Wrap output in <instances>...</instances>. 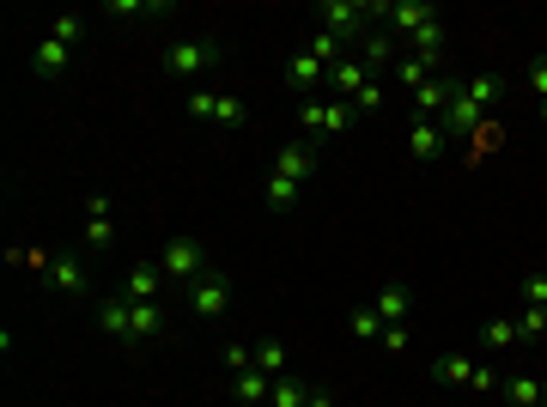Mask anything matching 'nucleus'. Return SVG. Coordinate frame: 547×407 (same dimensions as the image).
<instances>
[{"mask_svg":"<svg viewBox=\"0 0 547 407\" xmlns=\"http://www.w3.org/2000/svg\"><path fill=\"white\" fill-rule=\"evenodd\" d=\"M280 79H286V92H298V98H310V92H317L323 86V79H329V67L317 61V55H310V49H298L286 67H280Z\"/></svg>","mask_w":547,"mask_h":407,"instance_id":"obj_8","label":"nucleus"},{"mask_svg":"<svg viewBox=\"0 0 547 407\" xmlns=\"http://www.w3.org/2000/svg\"><path fill=\"white\" fill-rule=\"evenodd\" d=\"M365 86H371V67H365L359 55H347V61H335V67H329V92H335V98H347V104H353Z\"/></svg>","mask_w":547,"mask_h":407,"instance_id":"obj_13","label":"nucleus"},{"mask_svg":"<svg viewBox=\"0 0 547 407\" xmlns=\"http://www.w3.org/2000/svg\"><path fill=\"white\" fill-rule=\"evenodd\" d=\"M43 286H49V292H61V298H86V292H92V274H86V262L55 256V262H49V274H43Z\"/></svg>","mask_w":547,"mask_h":407,"instance_id":"obj_10","label":"nucleus"},{"mask_svg":"<svg viewBox=\"0 0 547 407\" xmlns=\"http://www.w3.org/2000/svg\"><path fill=\"white\" fill-rule=\"evenodd\" d=\"M86 243H92V250H110V243H116V219H86Z\"/></svg>","mask_w":547,"mask_h":407,"instance_id":"obj_34","label":"nucleus"},{"mask_svg":"<svg viewBox=\"0 0 547 407\" xmlns=\"http://www.w3.org/2000/svg\"><path fill=\"white\" fill-rule=\"evenodd\" d=\"M359 61H365V67H389V61H396V43H389L383 31H371V37L359 43Z\"/></svg>","mask_w":547,"mask_h":407,"instance_id":"obj_28","label":"nucleus"},{"mask_svg":"<svg viewBox=\"0 0 547 407\" xmlns=\"http://www.w3.org/2000/svg\"><path fill=\"white\" fill-rule=\"evenodd\" d=\"M286 365H292V353H286V341H256V371L262 377H286Z\"/></svg>","mask_w":547,"mask_h":407,"instance_id":"obj_21","label":"nucleus"},{"mask_svg":"<svg viewBox=\"0 0 547 407\" xmlns=\"http://www.w3.org/2000/svg\"><path fill=\"white\" fill-rule=\"evenodd\" d=\"M383 19H389V31H396V37H414V31H426L438 19V7H432V0H389Z\"/></svg>","mask_w":547,"mask_h":407,"instance_id":"obj_7","label":"nucleus"},{"mask_svg":"<svg viewBox=\"0 0 547 407\" xmlns=\"http://www.w3.org/2000/svg\"><path fill=\"white\" fill-rule=\"evenodd\" d=\"M499 401L505 407H541V383L535 377H505L499 383Z\"/></svg>","mask_w":547,"mask_h":407,"instance_id":"obj_22","label":"nucleus"},{"mask_svg":"<svg viewBox=\"0 0 547 407\" xmlns=\"http://www.w3.org/2000/svg\"><path fill=\"white\" fill-rule=\"evenodd\" d=\"M541 407H547V389H541Z\"/></svg>","mask_w":547,"mask_h":407,"instance_id":"obj_46","label":"nucleus"},{"mask_svg":"<svg viewBox=\"0 0 547 407\" xmlns=\"http://www.w3.org/2000/svg\"><path fill=\"white\" fill-rule=\"evenodd\" d=\"M159 268H165V280H177V286H195L213 262H207V243L201 237H189V231H177L171 243H165V256H159Z\"/></svg>","mask_w":547,"mask_h":407,"instance_id":"obj_4","label":"nucleus"},{"mask_svg":"<svg viewBox=\"0 0 547 407\" xmlns=\"http://www.w3.org/2000/svg\"><path fill=\"white\" fill-rule=\"evenodd\" d=\"M468 389H475V395H499V371L475 359V377H468Z\"/></svg>","mask_w":547,"mask_h":407,"instance_id":"obj_37","label":"nucleus"},{"mask_svg":"<svg viewBox=\"0 0 547 407\" xmlns=\"http://www.w3.org/2000/svg\"><path fill=\"white\" fill-rule=\"evenodd\" d=\"M383 329H389V322L365 304V310H353V341H383Z\"/></svg>","mask_w":547,"mask_h":407,"instance_id":"obj_30","label":"nucleus"},{"mask_svg":"<svg viewBox=\"0 0 547 407\" xmlns=\"http://www.w3.org/2000/svg\"><path fill=\"white\" fill-rule=\"evenodd\" d=\"M353 104L347 98H304V110H298V122H304V140L317 146V140H335V134H347L353 128Z\"/></svg>","mask_w":547,"mask_h":407,"instance_id":"obj_2","label":"nucleus"},{"mask_svg":"<svg viewBox=\"0 0 547 407\" xmlns=\"http://www.w3.org/2000/svg\"><path fill=\"white\" fill-rule=\"evenodd\" d=\"M213 61H219V43H213V37H183V43L165 49V73H171V79H195V73H207Z\"/></svg>","mask_w":547,"mask_h":407,"instance_id":"obj_5","label":"nucleus"},{"mask_svg":"<svg viewBox=\"0 0 547 407\" xmlns=\"http://www.w3.org/2000/svg\"><path fill=\"white\" fill-rule=\"evenodd\" d=\"M450 98H456V79H450V73H432V79H426V86H420V92H414V110H420V116H432V122H438V116H444V110H450Z\"/></svg>","mask_w":547,"mask_h":407,"instance_id":"obj_16","label":"nucleus"},{"mask_svg":"<svg viewBox=\"0 0 547 407\" xmlns=\"http://www.w3.org/2000/svg\"><path fill=\"white\" fill-rule=\"evenodd\" d=\"M438 122H444V134H450V140H468V134H481V128H487V110L456 86V98H450V110H444Z\"/></svg>","mask_w":547,"mask_h":407,"instance_id":"obj_6","label":"nucleus"},{"mask_svg":"<svg viewBox=\"0 0 547 407\" xmlns=\"http://www.w3.org/2000/svg\"><path fill=\"white\" fill-rule=\"evenodd\" d=\"M304 395H310V383L304 377H274V395H268V407H304Z\"/></svg>","mask_w":547,"mask_h":407,"instance_id":"obj_26","label":"nucleus"},{"mask_svg":"<svg viewBox=\"0 0 547 407\" xmlns=\"http://www.w3.org/2000/svg\"><path fill=\"white\" fill-rule=\"evenodd\" d=\"M432 377L438 383H468V377H475V359H468V353H444V359H432Z\"/></svg>","mask_w":547,"mask_h":407,"instance_id":"obj_25","label":"nucleus"},{"mask_svg":"<svg viewBox=\"0 0 547 407\" xmlns=\"http://www.w3.org/2000/svg\"><path fill=\"white\" fill-rule=\"evenodd\" d=\"M98 335L134 347V304H128V298H104V304H98Z\"/></svg>","mask_w":547,"mask_h":407,"instance_id":"obj_14","label":"nucleus"},{"mask_svg":"<svg viewBox=\"0 0 547 407\" xmlns=\"http://www.w3.org/2000/svg\"><path fill=\"white\" fill-rule=\"evenodd\" d=\"M219 365L238 377V371H250L256 365V347H244V341H225V353H219Z\"/></svg>","mask_w":547,"mask_h":407,"instance_id":"obj_31","label":"nucleus"},{"mask_svg":"<svg viewBox=\"0 0 547 407\" xmlns=\"http://www.w3.org/2000/svg\"><path fill=\"white\" fill-rule=\"evenodd\" d=\"M432 73H438V67H426V61H414V55H402L396 67H389V79H396V86H402V92H420V86H426V79H432Z\"/></svg>","mask_w":547,"mask_h":407,"instance_id":"obj_23","label":"nucleus"},{"mask_svg":"<svg viewBox=\"0 0 547 407\" xmlns=\"http://www.w3.org/2000/svg\"><path fill=\"white\" fill-rule=\"evenodd\" d=\"M213 110H219V92H189V116L213 122Z\"/></svg>","mask_w":547,"mask_h":407,"instance_id":"obj_42","label":"nucleus"},{"mask_svg":"<svg viewBox=\"0 0 547 407\" xmlns=\"http://www.w3.org/2000/svg\"><path fill=\"white\" fill-rule=\"evenodd\" d=\"M104 13H110V19H134V13H165V7H152V0H110Z\"/></svg>","mask_w":547,"mask_h":407,"instance_id":"obj_36","label":"nucleus"},{"mask_svg":"<svg viewBox=\"0 0 547 407\" xmlns=\"http://www.w3.org/2000/svg\"><path fill=\"white\" fill-rule=\"evenodd\" d=\"M408 152L420 158V165H432V158H444V152H450V134H444V122L420 116V122L408 128Z\"/></svg>","mask_w":547,"mask_h":407,"instance_id":"obj_12","label":"nucleus"},{"mask_svg":"<svg viewBox=\"0 0 547 407\" xmlns=\"http://www.w3.org/2000/svg\"><path fill=\"white\" fill-rule=\"evenodd\" d=\"M523 304H529V310H547V274H529V280H523Z\"/></svg>","mask_w":547,"mask_h":407,"instance_id":"obj_38","label":"nucleus"},{"mask_svg":"<svg viewBox=\"0 0 547 407\" xmlns=\"http://www.w3.org/2000/svg\"><path fill=\"white\" fill-rule=\"evenodd\" d=\"M159 286H165V268L159 262H128V274H122V298L128 304H152V298H159Z\"/></svg>","mask_w":547,"mask_h":407,"instance_id":"obj_11","label":"nucleus"},{"mask_svg":"<svg viewBox=\"0 0 547 407\" xmlns=\"http://www.w3.org/2000/svg\"><path fill=\"white\" fill-rule=\"evenodd\" d=\"M304 49H310V55H317L323 67H335V61H347V55H353V49H347L341 37H329V31H310V37H304Z\"/></svg>","mask_w":547,"mask_h":407,"instance_id":"obj_24","label":"nucleus"},{"mask_svg":"<svg viewBox=\"0 0 547 407\" xmlns=\"http://www.w3.org/2000/svg\"><path fill=\"white\" fill-rule=\"evenodd\" d=\"M523 86H529V92H535V98L547 104V55H541V61H529V73H523Z\"/></svg>","mask_w":547,"mask_h":407,"instance_id":"obj_40","label":"nucleus"},{"mask_svg":"<svg viewBox=\"0 0 547 407\" xmlns=\"http://www.w3.org/2000/svg\"><path fill=\"white\" fill-rule=\"evenodd\" d=\"M67 61H73V49H67V43H55V37H43V43H37V55H31V73H37V79H61V73H67Z\"/></svg>","mask_w":547,"mask_h":407,"instance_id":"obj_18","label":"nucleus"},{"mask_svg":"<svg viewBox=\"0 0 547 407\" xmlns=\"http://www.w3.org/2000/svg\"><path fill=\"white\" fill-rule=\"evenodd\" d=\"M244 116H250V110H244V98H238V92H219V110H213V122H219V128H244Z\"/></svg>","mask_w":547,"mask_h":407,"instance_id":"obj_29","label":"nucleus"},{"mask_svg":"<svg viewBox=\"0 0 547 407\" xmlns=\"http://www.w3.org/2000/svg\"><path fill=\"white\" fill-rule=\"evenodd\" d=\"M80 31H86V13H61V19L49 25V37H55V43H67V49L80 43Z\"/></svg>","mask_w":547,"mask_h":407,"instance_id":"obj_32","label":"nucleus"},{"mask_svg":"<svg viewBox=\"0 0 547 407\" xmlns=\"http://www.w3.org/2000/svg\"><path fill=\"white\" fill-rule=\"evenodd\" d=\"M541 122H547V104H541Z\"/></svg>","mask_w":547,"mask_h":407,"instance_id":"obj_45","label":"nucleus"},{"mask_svg":"<svg viewBox=\"0 0 547 407\" xmlns=\"http://www.w3.org/2000/svg\"><path fill=\"white\" fill-rule=\"evenodd\" d=\"M481 341H487V353H511L523 335H517V322H511V316H499V322H487V335H481Z\"/></svg>","mask_w":547,"mask_h":407,"instance_id":"obj_27","label":"nucleus"},{"mask_svg":"<svg viewBox=\"0 0 547 407\" xmlns=\"http://www.w3.org/2000/svg\"><path fill=\"white\" fill-rule=\"evenodd\" d=\"M444 49H450L444 19H432L426 31H414V37H408V55H414V61H426V67H444Z\"/></svg>","mask_w":547,"mask_h":407,"instance_id":"obj_15","label":"nucleus"},{"mask_svg":"<svg viewBox=\"0 0 547 407\" xmlns=\"http://www.w3.org/2000/svg\"><path fill=\"white\" fill-rule=\"evenodd\" d=\"M274 177H286V183H310L317 177V146L310 140H292V146H280V158H274Z\"/></svg>","mask_w":547,"mask_h":407,"instance_id":"obj_9","label":"nucleus"},{"mask_svg":"<svg viewBox=\"0 0 547 407\" xmlns=\"http://www.w3.org/2000/svg\"><path fill=\"white\" fill-rule=\"evenodd\" d=\"M231 389H238V401H250V407H268V395H274V377H262V371L250 365V371H238V377H231Z\"/></svg>","mask_w":547,"mask_h":407,"instance_id":"obj_19","label":"nucleus"},{"mask_svg":"<svg viewBox=\"0 0 547 407\" xmlns=\"http://www.w3.org/2000/svg\"><path fill=\"white\" fill-rule=\"evenodd\" d=\"M371 13H383V7H365V0H317V7H310V19H317V31L341 37L347 49L371 37Z\"/></svg>","mask_w":547,"mask_h":407,"instance_id":"obj_1","label":"nucleus"},{"mask_svg":"<svg viewBox=\"0 0 547 407\" xmlns=\"http://www.w3.org/2000/svg\"><path fill=\"white\" fill-rule=\"evenodd\" d=\"M377 104H383V79H371V86H365V92L353 98V110H359V116H371Z\"/></svg>","mask_w":547,"mask_h":407,"instance_id":"obj_43","label":"nucleus"},{"mask_svg":"<svg viewBox=\"0 0 547 407\" xmlns=\"http://www.w3.org/2000/svg\"><path fill=\"white\" fill-rule=\"evenodd\" d=\"M262 195H268V207H292V201H298V183H286V177H268V189H262Z\"/></svg>","mask_w":547,"mask_h":407,"instance_id":"obj_35","label":"nucleus"},{"mask_svg":"<svg viewBox=\"0 0 547 407\" xmlns=\"http://www.w3.org/2000/svg\"><path fill=\"white\" fill-rule=\"evenodd\" d=\"M231 298H238V286H231V274H225L219 262L189 286V310H195L201 322H225V316H231Z\"/></svg>","mask_w":547,"mask_h":407,"instance_id":"obj_3","label":"nucleus"},{"mask_svg":"<svg viewBox=\"0 0 547 407\" xmlns=\"http://www.w3.org/2000/svg\"><path fill=\"white\" fill-rule=\"evenodd\" d=\"M304 407H335V395H329V389H317V383H310V395H304Z\"/></svg>","mask_w":547,"mask_h":407,"instance_id":"obj_44","label":"nucleus"},{"mask_svg":"<svg viewBox=\"0 0 547 407\" xmlns=\"http://www.w3.org/2000/svg\"><path fill=\"white\" fill-rule=\"evenodd\" d=\"M165 335V310H159V298L152 304H134V347L140 341H159Z\"/></svg>","mask_w":547,"mask_h":407,"instance_id":"obj_20","label":"nucleus"},{"mask_svg":"<svg viewBox=\"0 0 547 407\" xmlns=\"http://www.w3.org/2000/svg\"><path fill=\"white\" fill-rule=\"evenodd\" d=\"M517 335H523V341L547 335V310H523V316H517Z\"/></svg>","mask_w":547,"mask_h":407,"instance_id":"obj_39","label":"nucleus"},{"mask_svg":"<svg viewBox=\"0 0 547 407\" xmlns=\"http://www.w3.org/2000/svg\"><path fill=\"white\" fill-rule=\"evenodd\" d=\"M377 347H383V353H408V322H389Z\"/></svg>","mask_w":547,"mask_h":407,"instance_id":"obj_41","label":"nucleus"},{"mask_svg":"<svg viewBox=\"0 0 547 407\" xmlns=\"http://www.w3.org/2000/svg\"><path fill=\"white\" fill-rule=\"evenodd\" d=\"M383 322H408V310H414V292L402 286V280H383V292H377V304H371Z\"/></svg>","mask_w":547,"mask_h":407,"instance_id":"obj_17","label":"nucleus"},{"mask_svg":"<svg viewBox=\"0 0 547 407\" xmlns=\"http://www.w3.org/2000/svg\"><path fill=\"white\" fill-rule=\"evenodd\" d=\"M462 92H468V98H475V104L487 110V104L499 98V79H493V73H475V79H462Z\"/></svg>","mask_w":547,"mask_h":407,"instance_id":"obj_33","label":"nucleus"}]
</instances>
